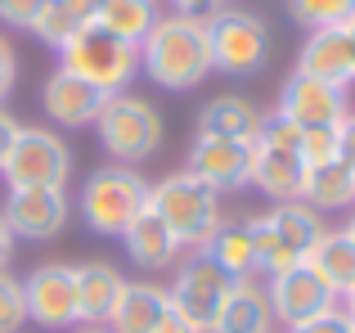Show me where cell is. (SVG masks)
Wrapping results in <instances>:
<instances>
[{
	"mask_svg": "<svg viewBox=\"0 0 355 333\" xmlns=\"http://www.w3.org/2000/svg\"><path fill=\"white\" fill-rule=\"evenodd\" d=\"M171 307L162 284H130L121 289L113 316H108V329L113 333H153V325L162 320V311Z\"/></svg>",
	"mask_w": 355,
	"mask_h": 333,
	"instance_id": "cell-23",
	"label": "cell"
},
{
	"mask_svg": "<svg viewBox=\"0 0 355 333\" xmlns=\"http://www.w3.org/2000/svg\"><path fill=\"white\" fill-rule=\"evenodd\" d=\"M157 18H162V5H157V0H104L95 23L108 27L113 36H121V41H130L139 50V41L153 32Z\"/></svg>",
	"mask_w": 355,
	"mask_h": 333,
	"instance_id": "cell-27",
	"label": "cell"
},
{
	"mask_svg": "<svg viewBox=\"0 0 355 333\" xmlns=\"http://www.w3.org/2000/svg\"><path fill=\"white\" fill-rule=\"evenodd\" d=\"M207 45H211V72H230V77H252L270 63V27L261 14L239 5H216L207 18Z\"/></svg>",
	"mask_w": 355,
	"mask_h": 333,
	"instance_id": "cell-7",
	"label": "cell"
},
{
	"mask_svg": "<svg viewBox=\"0 0 355 333\" xmlns=\"http://www.w3.org/2000/svg\"><path fill=\"white\" fill-rule=\"evenodd\" d=\"M148 176H139V166H121V162H108L99 171L86 176L77 194V216L86 221L90 234L99 239H121L126 225L148 207Z\"/></svg>",
	"mask_w": 355,
	"mask_h": 333,
	"instance_id": "cell-3",
	"label": "cell"
},
{
	"mask_svg": "<svg viewBox=\"0 0 355 333\" xmlns=\"http://www.w3.org/2000/svg\"><path fill=\"white\" fill-rule=\"evenodd\" d=\"M95 140L113 162L144 166L162 149L166 122H162V113H157V104H148L135 90H121V95H108L104 113L95 117Z\"/></svg>",
	"mask_w": 355,
	"mask_h": 333,
	"instance_id": "cell-5",
	"label": "cell"
},
{
	"mask_svg": "<svg viewBox=\"0 0 355 333\" xmlns=\"http://www.w3.org/2000/svg\"><path fill=\"white\" fill-rule=\"evenodd\" d=\"M288 333H355V320L347 316V307H333V311H324V316H315V320H306V325H297V329H288Z\"/></svg>",
	"mask_w": 355,
	"mask_h": 333,
	"instance_id": "cell-31",
	"label": "cell"
},
{
	"mask_svg": "<svg viewBox=\"0 0 355 333\" xmlns=\"http://www.w3.org/2000/svg\"><path fill=\"white\" fill-rule=\"evenodd\" d=\"M342 230H347V234L355 239V207H351V216H347V225H342Z\"/></svg>",
	"mask_w": 355,
	"mask_h": 333,
	"instance_id": "cell-42",
	"label": "cell"
},
{
	"mask_svg": "<svg viewBox=\"0 0 355 333\" xmlns=\"http://www.w3.org/2000/svg\"><path fill=\"white\" fill-rule=\"evenodd\" d=\"M68 333H113L108 325H77V329H68Z\"/></svg>",
	"mask_w": 355,
	"mask_h": 333,
	"instance_id": "cell-39",
	"label": "cell"
},
{
	"mask_svg": "<svg viewBox=\"0 0 355 333\" xmlns=\"http://www.w3.org/2000/svg\"><path fill=\"white\" fill-rule=\"evenodd\" d=\"M23 325H27L23 280H14L9 271H0V333H23Z\"/></svg>",
	"mask_w": 355,
	"mask_h": 333,
	"instance_id": "cell-29",
	"label": "cell"
},
{
	"mask_svg": "<svg viewBox=\"0 0 355 333\" xmlns=\"http://www.w3.org/2000/svg\"><path fill=\"white\" fill-rule=\"evenodd\" d=\"M230 284H234V280H230V275L198 248V253H184L180 262H175V275H171L166 298H171V307L180 311V316H189L202 333H211V320H216Z\"/></svg>",
	"mask_w": 355,
	"mask_h": 333,
	"instance_id": "cell-10",
	"label": "cell"
},
{
	"mask_svg": "<svg viewBox=\"0 0 355 333\" xmlns=\"http://www.w3.org/2000/svg\"><path fill=\"white\" fill-rule=\"evenodd\" d=\"M211 333H275V311H270L266 284L257 280H234L220 302Z\"/></svg>",
	"mask_w": 355,
	"mask_h": 333,
	"instance_id": "cell-18",
	"label": "cell"
},
{
	"mask_svg": "<svg viewBox=\"0 0 355 333\" xmlns=\"http://www.w3.org/2000/svg\"><path fill=\"white\" fill-rule=\"evenodd\" d=\"M59 68L99 86L104 95H121L139 77V50L130 41H121V36H113L108 27L90 23L59 45Z\"/></svg>",
	"mask_w": 355,
	"mask_h": 333,
	"instance_id": "cell-6",
	"label": "cell"
},
{
	"mask_svg": "<svg viewBox=\"0 0 355 333\" xmlns=\"http://www.w3.org/2000/svg\"><path fill=\"white\" fill-rule=\"evenodd\" d=\"M302 203L324 212H351L355 207V171L347 162H320V166H306V185H302Z\"/></svg>",
	"mask_w": 355,
	"mask_h": 333,
	"instance_id": "cell-22",
	"label": "cell"
},
{
	"mask_svg": "<svg viewBox=\"0 0 355 333\" xmlns=\"http://www.w3.org/2000/svg\"><path fill=\"white\" fill-rule=\"evenodd\" d=\"M27 298V320H36L41 329H77V266L68 262H41L23 280Z\"/></svg>",
	"mask_w": 355,
	"mask_h": 333,
	"instance_id": "cell-13",
	"label": "cell"
},
{
	"mask_svg": "<svg viewBox=\"0 0 355 333\" xmlns=\"http://www.w3.org/2000/svg\"><path fill=\"white\" fill-rule=\"evenodd\" d=\"M216 5H225V0H171V14H184V18H207Z\"/></svg>",
	"mask_w": 355,
	"mask_h": 333,
	"instance_id": "cell-37",
	"label": "cell"
},
{
	"mask_svg": "<svg viewBox=\"0 0 355 333\" xmlns=\"http://www.w3.org/2000/svg\"><path fill=\"white\" fill-rule=\"evenodd\" d=\"M230 280H257V248H252V225L248 216H225L211 244L202 248Z\"/></svg>",
	"mask_w": 355,
	"mask_h": 333,
	"instance_id": "cell-24",
	"label": "cell"
},
{
	"mask_svg": "<svg viewBox=\"0 0 355 333\" xmlns=\"http://www.w3.org/2000/svg\"><path fill=\"white\" fill-rule=\"evenodd\" d=\"M121 248H126V257L139 266V271H148V275L175 271V262L184 257L180 239L166 230V221L157 216L153 207H144V212H139V216L126 225V234H121Z\"/></svg>",
	"mask_w": 355,
	"mask_h": 333,
	"instance_id": "cell-17",
	"label": "cell"
},
{
	"mask_svg": "<svg viewBox=\"0 0 355 333\" xmlns=\"http://www.w3.org/2000/svg\"><path fill=\"white\" fill-rule=\"evenodd\" d=\"M252 144L248 140H211V135H193L189 153H184V171L198 176V180H207L216 194L248 189L252 185Z\"/></svg>",
	"mask_w": 355,
	"mask_h": 333,
	"instance_id": "cell-15",
	"label": "cell"
},
{
	"mask_svg": "<svg viewBox=\"0 0 355 333\" xmlns=\"http://www.w3.org/2000/svg\"><path fill=\"white\" fill-rule=\"evenodd\" d=\"M148 207H153L157 216L166 221V230L180 239L184 253H198V248H207L211 234L220 230V221H225L220 194L211 189L207 180L189 176L184 166H180V171H171V176H162V180L148 189Z\"/></svg>",
	"mask_w": 355,
	"mask_h": 333,
	"instance_id": "cell-2",
	"label": "cell"
},
{
	"mask_svg": "<svg viewBox=\"0 0 355 333\" xmlns=\"http://www.w3.org/2000/svg\"><path fill=\"white\" fill-rule=\"evenodd\" d=\"M252 225V248H257V275H279L288 266L311 262L315 244L324 234V216L315 207H306L302 198L293 203H275L261 216H248Z\"/></svg>",
	"mask_w": 355,
	"mask_h": 333,
	"instance_id": "cell-4",
	"label": "cell"
},
{
	"mask_svg": "<svg viewBox=\"0 0 355 333\" xmlns=\"http://www.w3.org/2000/svg\"><path fill=\"white\" fill-rule=\"evenodd\" d=\"M139 72L162 90H193L211 77V45L202 18L162 14L139 41Z\"/></svg>",
	"mask_w": 355,
	"mask_h": 333,
	"instance_id": "cell-1",
	"label": "cell"
},
{
	"mask_svg": "<svg viewBox=\"0 0 355 333\" xmlns=\"http://www.w3.org/2000/svg\"><path fill=\"white\" fill-rule=\"evenodd\" d=\"M347 45H351V63H355V18L347 23Z\"/></svg>",
	"mask_w": 355,
	"mask_h": 333,
	"instance_id": "cell-40",
	"label": "cell"
},
{
	"mask_svg": "<svg viewBox=\"0 0 355 333\" xmlns=\"http://www.w3.org/2000/svg\"><path fill=\"white\" fill-rule=\"evenodd\" d=\"M99 5H104V0H45V9L36 14V23H32L36 41H45V45L59 50L72 32H81V27L95 23Z\"/></svg>",
	"mask_w": 355,
	"mask_h": 333,
	"instance_id": "cell-26",
	"label": "cell"
},
{
	"mask_svg": "<svg viewBox=\"0 0 355 333\" xmlns=\"http://www.w3.org/2000/svg\"><path fill=\"white\" fill-rule=\"evenodd\" d=\"M279 117H288L302 131H315V126H342L351 117V95L347 86H333V81L306 77V72H288L284 90H279Z\"/></svg>",
	"mask_w": 355,
	"mask_h": 333,
	"instance_id": "cell-12",
	"label": "cell"
},
{
	"mask_svg": "<svg viewBox=\"0 0 355 333\" xmlns=\"http://www.w3.org/2000/svg\"><path fill=\"white\" fill-rule=\"evenodd\" d=\"M121 289H126V275L108 262H81L77 266V311L81 325H108Z\"/></svg>",
	"mask_w": 355,
	"mask_h": 333,
	"instance_id": "cell-21",
	"label": "cell"
},
{
	"mask_svg": "<svg viewBox=\"0 0 355 333\" xmlns=\"http://www.w3.org/2000/svg\"><path fill=\"white\" fill-rule=\"evenodd\" d=\"M14 81H18V54H14V45H9V36H0V104L9 99Z\"/></svg>",
	"mask_w": 355,
	"mask_h": 333,
	"instance_id": "cell-33",
	"label": "cell"
},
{
	"mask_svg": "<svg viewBox=\"0 0 355 333\" xmlns=\"http://www.w3.org/2000/svg\"><path fill=\"white\" fill-rule=\"evenodd\" d=\"M297 72L333 81V86H351L355 81V63H351L347 27H320V32L306 36L302 54H297Z\"/></svg>",
	"mask_w": 355,
	"mask_h": 333,
	"instance_id": "cell-19",
	"label": "cell"
},
{
	"mask_svg": "<svg viewBox=\"0 0 355 333\" xmlns=\"http://www.w3.org/2000/svg\"><path fill=\"white\" fill-rule=\"evenodd\" d=\"M302 162L306 166H320L338 158V126H315V131H302Z\"/></svg>",
	"mask_w": 355,
	"mask_h": 333,
	"instance_id": "cell-30",
	"label": "cell"
},
{
	"mask_svg": "<svg viewBox=\"0 0 355 333\" xmlns=\"http://www.w3.org/2000/svg\"><path fill=\"white\" fill-rule=\"evenodd\" d=\"M0 216H5L9 234L14 239H32V244H50L68 230V216H72V203H68V189H9L5 203H0Z\"/></svg>",
	"mask_w": 355,
	"mask_h": 333,
	"instance_id": "cell-14",
	"label": "cell"
},
{
	"mask_svg": "<svg viewBox=\"0 0 355 333\" xmlns=\"http://www.w3.org/2000/svg\"><path fill=\"white\" fill-rule=\"evenodd\" d=\"M275 333H279V329H275Z\"/></svg>",
	"mask_w": 355,
	"mask_h": 333,
	"instance_id": "cell-43",
	"label": "cell"
},
{
	"mask_svg": "<svg viewBox=\"0 0 355 333\" xmlns=\"http://www.w3.org/2000/svg\"><path fill=\"white\" fill-rule=\"evenodd\" d=\"M18 126H23V122H18V117L9 113L5 104H0V166H5L9 149H14V135H18Z\"/></svg>",
	"mask_w": 355,
	"mask_h": 333,
	"instance_id": "cell-36",
	"label": "cell"
},
{
	"mask_svg": "<svg viewBox=\"0 0 355 333\" xmlns=\"http://www.w3.org/2000/svg\"><path fill=\"white\" fill-rule=\"evenodd\" d=\"M45 9V0H0V23L5 27H27L32 32L36 14Z\"/></svg>",
	"mask_w": 355,
	"mask_h": 333,
	"instance_id": "cell-32",
	"label": "cell"
},
{
	"mask_svg": "<svg viewBox=\"0 0 355 333\" xmlns=\"http://www.w3.org/2000/svg\"><path fill=\"white\" fill-rule=\"evenodd\" d=\"M288 14L297 27L320 32V27H347L355 18V0H288Z\"/></svg>",
	"mask_w": 355,
	"mask_h": 333,
	"instance_id": "cell-28",
	"label": "cell"
},
{
	"mask_svg": "<svg viewBox=\"0 0 355 333\" xmlns=\"http://www.w3.org/2000/svg\"><path fill=\"white\" fill-rule=\"evenodd\" d=\"M104 104H108L104 90L81 81V77H72V72H63V68H54L41 86L45 117H50L54 126H63V131H86V126H95V117L104 113Z\"/></svg>",
	"mask_w": 355,
	"mask_h": 333,
	"instance_id": "cell-16",
	"label": "cell"
},
{
	"mask_svg": "<svg viewBox=\"0 0 355 333\" xmlns=\"http://www.w3.org/2000/svg\"><path fill=\"white\" fill-rule=\"evenodd\" d=\"M338 162H347L355 171V113L338 126Z\"/></svg>",
	"mask_w": 355,
	"mask_h": 333,
	"instance_id": "cell-35",
	"label": "cell"
},
{
	"mask_svg": "<svg viewBox=\"0 0 355 333\" xmlns=\"http://www.w3.org/2000/svg\"><path fill=\"white\" fill-rule=\"evenodd\" d=\"M261 126H266V113L243 95H216L198 113V135H211V140H248L252 144L261 135Z\"/></svg>",
	"mask_w": 355,
	"mask_h": 333,
	"instance_id": "cell-20",
	"label": "cell"
},
{
	"mask_svg": "<svg viewBox=\"0 0 355 333\" xmlns=\"http://www.w3.org/2000/svg\"><path fill=\"white\" fill-rule=\"evenodd\" d=\"M68 171H72V149L50 126H18L14 149H9L5 166H0L9 189H45V185L63 189Z\"/></svg>",
	"mask_w": 355,
	"mask_h": 333,
	"instance_id": "cell-9",
	"label": "cell"
},
{
	"mask_svg": "<svg viewBox=\"0 0 355 333\" xmlns=\"http://www.w3.org/2000/svg\"><path fill=\"white\" fill-rule=\"evenodd\" d=\"M266 298H270V311H275V325H284V333L306 325V320H315V316H324V311H333L342 302L311 262L270 275L266 280Z\"/></svg>",
	"mask_w": 355,
	"mask_h": 333,
	"instance_id": "cell-11",
	"label": "cell"
},
{
	"mask_svg": "<svg viewBox=\"0 0 355 333\" xmlns=\"http://www.w3.org/2000/svg\"><path fill=\"white\" fill-rule=\"evenodd\" d=\"M153 333H202V329L193 325L189 316H180L175 307H166V311H162V320L153 325Z\"/></svg>",
	"mask_w": 355,
	"mask_h": 333,
	"instance_id": "cell-34",
	"label": "cell"
},
{
	"mask_svg": "<svg viewBox=\"0 0 355 333\" xmlns=\"http://www.w3.org/2000/svg\"><path fill=\"white\" fill-rule=\"evenodd\" d=\"M342 307H347V316H351V320H355V289H351V293H347V298H342Z\"/></svg>",
	"mask_w": 355,
	"mask_h": 333,
	"instance_id": "cell-41",
	"label": "cell"
},
{
	"mask_svg": "<svg viewBox=\"0 0 355 333\" xmlns=\"http://www.w3.org/2000/svg\"><path fill=\"white\" fill-rule=\"evenodd\" d=\"M302 126H293L288 117L270 113L261 126L257 144H252V189L266 194L270 203H293L302 198L306 185V162H302Z\"/></svg>",
	"mask_w": 355,
	"mask_h": 333,
	"instance_id": "cell-8",
	"label": "cell"
},
{
	"mask_svg": "<svg viewBox=\"0 0 355 333\" xmlns=\"http://www.w3.org/2000/svg\"><path fill=\"white\" fill-rule=\"evenodd\" d=\"M311 266L324 275V284H329L338 298H347L355 289V239L347 230H324L315 253H311Z\"/></svg>",
	"mask_w": 355,
	"mask_h": 333,
	"instance_id": "cell-25",
	"label": "cell"
},
{
	"mask_svg": "<svg viewBox=\"0 0 355 333\" xmlns=\"http://www.w3.org/2000/svg\"><path fill=\"white\" fill-rule=\"evenodd\" d=\"M14 244H18V239H14V234H9V225H5V216H0V271H5V266H9V257H14Z\"/></svg>",
	"mask_w": 355,
	"mask_h": 333,
	"instance_id": "cell-38",
	"label": "cell"
}]
</instances>
